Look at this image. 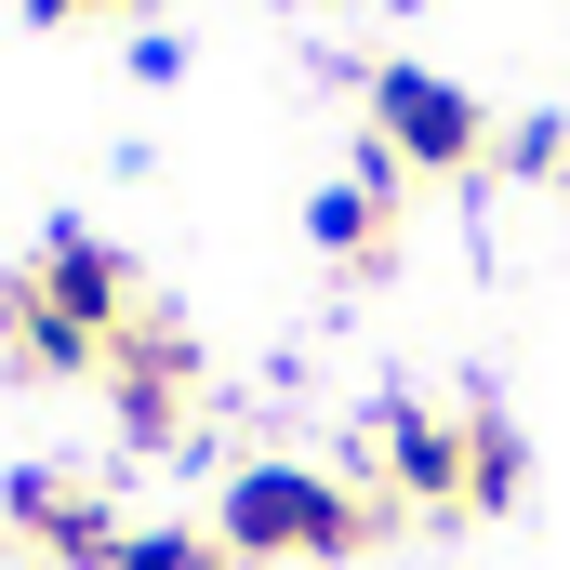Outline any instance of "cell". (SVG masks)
<instances>
[{"instance_id":"6da1fadb","label":"cell","mask_w":570,"mask_h":570,"mask_svg":"<svg viewBox=\"0 0 570 570\" xmlns=\"http://www.w3.org/2000/svg\"><path fill=\"white\" fill-rule=\"evenodd\" d=\"M134 318H146L134 266H120L94 226H40V253L0 266V358H13L27 385H94Z\"/></svg>"},{"instance_id":"7a4b0ae2","label":"cell","mask_w":570,"mask_h":570,"mask_svg":"<svg viewBox=\"0 0 570 570\" xmlns=\"http://www.w3.org/2000/svg\"><path fill=\"white\" fill-rule=\"evenodd\" d=\"M399 531V504L385 491H345V478H318V464H239L226 491H213V544L239 570H345V558H372Z\"/></svg>"},{"instance_id":"3957f363","label":"cell","mask_w":570,"mask_h":570,"mask_svg":"<svg viewBox=\"0 0 570 570\" xmlns=\"http://www.w3.org/2000/svg\"><path fill=\"white\" fill-rule=\"evenodd\" d=\"M372 159L385 173H478L491 159V107L438 67H372Z\"/></svg>"},{"instance_id":"277c9868","label":"cell","mask_w":570,"mask_h":570,"mask_svg":"<svg viewBox=\"0 0 570 570\" xmlns=\"http://www.w3.org/2000/svg\"><path fill=\"white\" fill-rule=\"evenodd\" d=\"M94 385H107V412H120L134 451H186V425H199V332L186 318H134Z\"/></svg>"},{"instance_id":"5b68a950","label":"cell","mask_w":570,"mask_h":570,"mask_svg":"<svg viewBox=\"0 0 570 570\" xmlns=\"http://www.w3.org/2000/svg\"><path fill=\"white\" fill-rule=\"evenodd\" d=\"M0 558H40V570H120V518H107V491H94V478L27 464V478L0 491Z\"/></svg>"},{"instance_id":"8992f818","label":"cell","mask_w":570,"mask_h":570,"mask_svg":"<svg viewBox=\"0 0 570 570\" xmlns=\"http://www.w3.org/2000/svg\"><path fill=\"white\" fill-rule=\"evenodd\" d=\"M385 464V504H425V518H464V412H372L358 438Z\"/></svg>"},{"instance_id":"52a82bcc","label":"cell","mask_w":570,"mask_h":570,"mask_svg":"<svg viewBox=\"0 0 570 570\" xmlns=\"http://www.w3.org/2000/svg\"><path fill=\"white\" fill-rule=\"evenodd\" d=\"M318 253H332V266H385V253H399V173H385V159L318 199Z\"/></svg>"},{"instance_id":"ba28073f","label":"cell","mask_w":570,"mask_h":570,"mask_svg":"<svg viewBox=\"0 0 570 570\" xmlns=\"http://www.w3.org/2000/svg\"><path fill=\"white\" fill-rule=\"evenodd\" d=\"M518 478H531V451H518V425L478 399V412H464V518H504V504H518Z\"/></svg>"},{"instance_id":"9c48e42d","label":"cell","mask_w":570,"mask_h":570,"mask_svg":"<svg viewBox=\"0 0 570 570\" xmlns=\"http://www.w3.org/2000/svg\"><path fill=\"white\" fill-rule=\"evenodd\" d=\"M120 570H239L199 518H173V531H120Z\"/></svg>"},{"instance_id":"30bf717a","label":"cell","mask_w":570,"mask_h":570,"mask_svg":"<svg viewBox=\"0 0 570 570\" xmlns=\"http://www.w3.org/2000/svg\"><path fill=\"white\" fill-rule=\"evenodd\" d=\"M504 173H570V120H518V134H491Z\"/></svg>"},{"instance_id":"8fae6325","label":"cell","mask_w":570,"mask_h":570,"mask_svg":"<svg viewBox=\"0 0 570 570\" xmlns=\"http://www.w3.org/2000/svg\"><path fill=\"white\" fill-rule=\"evenodd\" d=\"M40 27H107V13H134V0H27Z\"/></svg>"},{"instance_id":"7c38bea8","label":"cell","mask_w":570,"mask_h":570,"mask_svg":"<svg viewBox=\"0 0 570 570\" xmlns=\"http://www.w3.org/2000/svg\"><path fill=\"white\" fill-rule=\"evenodd\" d=\"M558 186H570V173H558Z\"/></svg>"}]
</instances>
